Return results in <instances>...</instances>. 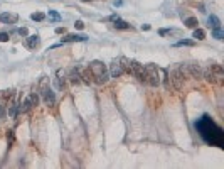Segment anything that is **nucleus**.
Here are the masks:
<instances>
[{
    "label": "nucleus",
    "instance_id": "f257e3e1",
    "mask_svg": "<svg viewBox=\"0 0 224 169\" xmlns=\"http://www.w3.org/2000/svg\"><path fill=\"white\" fill-rule=\"evenodd\" d=\"M196 127L206 142L212 144V146H217V147H222V129L219 125H216L209 117H202L196 123Z\"/></svg>",
    "mask_w": 224,
    "mask_h": 169
},
{
    "label": "nucleus",
    "instance_id": "f03ea898",
    "mask_svg": "<svg viewBox=\"0 0 224 169\" xmlns=\"http://www.w3.org/2000/svg\"><path fill=\"white\" fill-rule=\"evenodd\" d=\"M88 68H89L91 75H93V81H94V83L105 85L106 81L110 80V71H108V68L105 66L103 61H98V59L91 61Z\"/></svg>",
    "mask_w": 224,
    "mask_h": 169
},
{
    "label": "nucleus",
    "instance_id": "7ed1b4c3",
    "mask_svg": "<svg viewBox=\"0 0 224 169\" xmlns=\"http://www.w3.org/2000/svg\"><path fill=\"white\" fill-rule=\"evenodd\" d=\"M202 78H206L209 83L212 85H222L224 83V69L221 64L217 63H211L209 68L202 71Z\"/></svg>",
    "mask_w": 224,
    "mask_h": 169
},
{
    "label": "nucleus",
    "instance_id": "20e7f679",
    "mask_svg": "<svg viewBox=\"0 0 224 169\" xmlns=\"http://www.w3.org/2000/svg\"><path fill=\"white\" fill-rule=\"evenodd\" d=\"M39 92H41V97L44 98L45 105L54 107V103H56V95H54V92L49 88L47 78H42V80H41V83H39Z\"/></svg>",
    "mask_w": 224,
    "mask_h": 169
},
{
    "label": "nucleus",
    "instance_id": "39448f33",
    "mask_svg": "<svg viewBox=\"0 0 224 169\" xmlns=\"http://www.w3.org/2000/svg\"><path fill=\"white\" fill-rule=\"evenodd\" d=\"M145 71H147V85L150 86H159L160 85V69L153 63L145 64Z\"/></svg>",
    "mask_w": 224,
    "mask_h": 169
},
{
    "label": "nucleus",
    "instance_id": "423d86ee",
    "mask_svg": "<svg viewBox=\"0 0 224 169\" xmlns=\"http://www.w3.org/2000/svg\"><path fill=\"white\" fill-rule=\"evenodd\" d=\"M180 71L184 73L185 78H196V80H199V78H202V71H204V69L197 63H187V64L180 66Z\"/></svg>",
    "mask_w": 224,
    "mask_h": 169
},
{
    "label": "nucleus",
    "instance_id": "0eeeda50",
    "mask_svg": "<svg viewBox=\"0 0 224 169\" xmlns=\"http://www.w3.org/2000/svg\"><path fill=\"white\" fill-rule=\"evenodd\" d=\"M184 81H185V76L184 73L180 71V68H175L170 71V83L174 85L175 90H182L184 88Z\"/></svg>",
    "mask_w": 224,
    "mask_h": 169
},
{
    "label": "nucleus",
    "instance_id": "6e6552de",
    "mask_svg": "<svg viewBox=\"0 0 224 169\" xmlns=\"http://www.w3.org/2000/svg\"><path fill=\"white\" fill-rule=\"evenodd\" d=\"M123 75V68H122V63L120 59H113L110 64V76L111 78H120Z\"/></svg>",
    "mask_w": 224,
    "mask_h": 169
},
{
    "label": "nucleus",
    "instance_id": "1a4fd4ad",
    "mask_svg": "<svg viewBox=\"0 0 224 169\" xmlns=\"http://www.w3.org/2000/svg\"><path fill=\"white\" fill-rule=\"evenodd\" d=\"M88 37L83 34H68L63 37V42H83V41H86Z\"/></svg>",
    "mask_w": 224,
    "mask_h": 169
},
{
    "label": "nucleus",
    "instance_id": "9d476101",
    "mask_svg": "<svg viewBox=\"0 0 224 169\" xmlns=\"http://www.w3.org/2000/svg\"><path fill=\"white\" fill-rule=\"evenodd\" d=\"M69 80H71L73 83L79 85L81 83V69L79 68H73L71 71H69Z\"/></svg>",
    "mask_w": 224,
    "mask_h": 169
},
{
    "label": "nucleus",
    "instance_id": "9b49d317",
    "mask_svg": "<svg viewBox=\"0 0 224 169\" xmlns=\"http://www.w3.org/2000/svg\"><path fill=\"white\" fill-rule=\"evenodd\" d=\"M17 14H7V12H3L2 15H0V20H2L3 24H15L17 22Z\"/></svg>",
    "mask_w": 224,
    "mask_h": 169
},
{
    "label": "nucleus",
    "instance_id": "f8f14e48",
    "mask_svg": "<svg viewBox=\"0 0 224 169\" xmlns=\"http://www.w3.org/2000/svg\"><path fill=\"white\" fill-rule=\"evenodd\" d=\"M39 42H41V37L37 34L34 36H27V46L31 47V49H36L37 46H39Z\"/></svg>",
    "mask_w": 224,
    "mask_h": 169
},
{
    "label": "nucleus",
    "instance_id": "ddd939ff",
    "mask_svg": "<svg viewBox=\"0 0 224 169\" xmlns=\"http://www.w3.org/2000/svg\"><path fill=\"white\" fill-rule=\"evenodd\" d=\"M31 108H34V105H32V102H31V98H26V100H24L22 102V105H20L19 107V112L20 113H27L29 112V110H31Z\"/></svg>",
    "mask_w": 224,
    "mask_h": 169
},
{
    "label": "nucleus",
    "instance_id": "4468645a",
    "mask_svg": "<svg viewBox=\"0 0 224 169\" xmlns=\"http://www.w3.org/2000/svg\"><path fill=\"white\" fill-rule=\"evenodd\" d=\"M81 81H84V83H93V75H91L89 68L86 69H81Z\"/></svg>",
    "mask_w": 224,
    "mask_h": 169
},
{
    "label": "nucleus",
    "instance_id": "2eb2a0df",
    "mask_svg": "<svg viewBox=\"0 0 224 169\" xmlns=\"http://www.w3.org/2000/svg\"><path fill=\"white\" fill-rule=\"evenodd\" d=\"M207 24H209V27H212V29H219V27H221V20H219L217 15H209Z\"/></svg>",
    "mask_w": 224,
    "mask_h": 169
},
{
    "label": "nucleus",
    "instance_id": "dca6fc26",
    "mask_svg": "<svg viewBox=\"0 0 224 169\" xmlns=\"http://www.w3.org/2000/svg\"><path fill=\"white\" fill-rule=\"evenodd\" d=\"M120 59V63H122V68H123V73H128L130 75V59L125 56H122V57H118Z\"/></svg>",
    "mask_w": 224,
    "mask_h": 169
},
{
    "label": "nucleus",
    "instance_id": "f3484780",
    "mask_svg": "<svg viewBox=\"0 0 224 169\" xmlns=\"http://www.w3.org/2000/svg\"><path fill=\"white\" fill-rule=\"evenodd\" d=\"M192 37L196 39V41H204V39H206V32L202 31V29L196 27V29H194V34H192Z\"/></svg>",
    "mask_w": 224,
    "mask_h": 169
},
{
    "label": "nucleus",
    "instance_id": "a211bd4d",
    "mask_svg": "<svg viewBox=\"0 0 224 169\" xmlns=\"http://www.w3.org/2000/svg\"><path fill=\"white\" fill-rule=\"evenodd\" d=\"M113 22H115V27H117V29H122V31H125V29H130L131 26H130V24H128V22H125V20H122V19H117V20H113Z\"/></svg>",
    "mask_w": 224,
    "mask_h": 169
},
{
    "label": "nucleus",
    "instance_id": "6ab92c4d",
    "mask_svg": "<svg viewBox=\"0 0 224 169\" xmlns=\"http://www.w3.org/2000/svg\"><path fill=\"white\" fill-rule=\"evenodd\" d=\"M197 19L196 17H187V19H185V26H187L189 29H196L197 27Z\"/></svg>",
    "mask_w": 224,
    "mask_h": 169
},
{
    "label": "nucleus",
    "instance_id": "aec40b11",
    "mask_svg": "<svg viewBox=\"0 0 224 169\" xmlns=\"http://www.w3.org/2000/svg\"><path fill=\"white\" fill-rule=\"evenodd\" d=\"M32 20H36V22H42V20L45 19V14H42V12H34V14L31 15Z\"/></svg>",
    "mask_w": 224,
    "mask_h": 169
},
{
    "label": "nucleus",
    "instance_id": "412c9836",
    "mask_svg": "<svg viewBox=\"0 0 224 169\" xmlns=\"http://www.w3.org/2000/svg\"><path fill=\"white\" fill-rule=\"evenodd\" d=\"M47 17H49V19H51V20H52V22H59V20H61V15H59V14H57V12H56V10H49Z\"/></svg>",
    "mask_w": 224,
    "mask_h": 169
},
{
    "label": "nucleus",
    "instance_id": "4be33fe9",
    "mask_svg": "<svg viewBox=\"0 0 224 169\" xmlns=\"http://www.w3.org/2000/svg\"><path fill=\"white\" fill-rule=\"evenodd\" d=\"M194 44H196V41L192 39H182L179 42H175V46H194Z\"/></svg>",
    "mask_w": 224,
    "mask_h": 169
},
{
    "label": "nucleus",
    "instance_id": "5701e85b",
    "mask_svg": "<svg viewBox=\"0 0 224 169\" xmlns=\"http://www.w3.org/2000/svg\"><path fill=\"white\" fill-rule=\"evenodd\" d=\"M212 36H214L217 41H221V39L224 37V32L221 31V27H219V29H212Z\"/></svg>",
    "mask_w": 224,
    "mask_h": 169
},
{
    "label": "nucleus",
    "instance_id": "b1692460",
    "mask_svg": "<svg viewBox=\"0 0 224 169\" xmlns=\"http://www.w3.org/2000/svg\"><path fill=\"white\" fill-rule=\"evenodd\" d=\"M29 98H31V102H32V105H34V107H37V105H39V95H37L36 92L29 95Z\"/></svg>",
    "mask_w": 224,
    "mask_h": 169
},
{
    "label": "nucleus",
    "instance_id": "393cba45",
    "mask_svg": "<svg viewBox=\"0 0 224 169\" xmlns=\"http://www.w3.org/2000/svg\"><path fill=\"white\" fill-rule=\"evenodd\" d=\"M9 37H10V36L7 34V32H0V42H7Z\"/></svg>",
    "mask_w": 224,
    "mask_h": 169
},
{
    "label": "nucleus",
    "instance_id": "a878e982",
    "mask_svg": "<svg viewBox=\"0 0 224 169\" xmlns=\"http://www.w3.org/2000/svg\"><path fill=\"white\" fill-rule=\"evenodd\" d=\"M17 32H19L20 36H24V37H27V36H29V31H27V27H20Z\"/></svg>",
    "mask_w": 224,
    "mask_h": 169
},
{
    "label": "nucleus",
    "instance_id": "bb28decb",
    "mask_svg": "<svg viewBox=\"0 0 224 169\" xmlns=\"http://www.w3.org/2000/svg\"><path fill=\"white\" fill-rule=\"evenodd\" d=\"M159 34L160 36H169V34H172V31H170V29H160Z\"/></svg>",
    "mask_w": 224,
    "mask_h": 169
},
{
    "label": "nucleus",
    "instance_id": "cd10ccee",
    "mask_svg": "<svg viewBox=\"0 0 224 169\" xmlns=\"http://www.w3.org/2000/svg\"><path fill=\"white\" fill-rule=\"evenodd\" d=\"M74 27L76 29H84V22H83V20H76V22H74Z\"/></svg>",
    "mask_w": 224,
    "mask_h": 169
},
{
    "label": "nucleus",
    "instance_id": "c85d7f7f",
    "mask_svg": "<svg viewBox=\"0 0 224 169\" xmlns=\"http://www.w3.org/2000/svg\"><path fill=\"white\" fill-rule=\"evenodd\" d=\"M7 139H9L10 142H14V130H9V134H7Z\"/></svg>",
    "mask_w": 224,
    "mask_h": 169
},
{
    "label": "nucleus",
    "instance_id": "c756f323",
    "mask_svg": "<svg viewBox=\"0 0 224 169\" xmlns=\"http://www.w3.org/2000/svg\"><path fill=\"white\" fill-rule=\"evenodd\" d=\"M63 32H66L64 27H56V34H63Z\"/></svg>",
    "mask_w": 224,
    "mask_h": 169
},
{
    "label": "nucleus",
    "instance_id": "7c9ffc66",
    "mask_svg": "<svg viewBox=\"0 0 224 169\" xmlns=\"http://www.w3.org/2000/svg\"><path fill=\"white\" fill-rule=\"evenodd\" d=\"M142 29H143V31H148V29H150V26H148V24H145V26H142Z\"/></svg>",
    "mask_w": 224,
    "mask_h": 169
},
{
    "label": "nucleus",
    "instance_id": "2f4dec72",
    "mask_svg": "<svg viewBox=\"0 0 224 169\" xmlns=\"http://www.w3.org/2000/svg\"><path fill=\"white\" fill-rule=\"evenodd\" d=\"M79 2H91V0H79Z\"/></svg>",
    "mask_w": 224,
    "mask_h": 169
}]
</instances>
